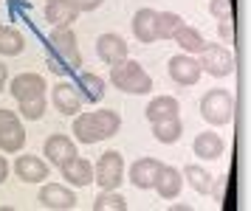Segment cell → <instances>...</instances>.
Wrapping results in <instances>:
<instances>
[{"label":"cell","mask_w":251,"mask_h":211,"mask_svg":"<svg viewBox=\"0 0 251 211\" xmlns=\"http://www.w3.org/2000/svg\"><path fill=\"white\" fill-rule=\"evenodd\" d=\"M170 79L172 82H178V85H195L198 79H201V62L192 59L189 54H181V56H172L170 59Z\"/></svg>","instance_id":"8"},{"label":"cell","mask_w":251,"mask_h":211,"mask_svg":"<svg viewBox=\"0 0 251 211\" xmlns=\"http://www.w3.org/2000/svg\"><path fill=\"white\" fill-rule=\"evenodd\" d=\"M20 116L28 118V121H37L46 116V96H37V99H28V101H20Z\"/></svg>","instance_id":"29"},{"label":"cell","mask_w":251,"mask_h":211,"mask_svg":"<svg viewBox=\"0 0 251 211\" xmlns=\"http://www.w3.org/2000/svg\"><path fill=\"white\" fill-rule=\"evenodd\" d=\"M14 172H17V178L25 180V183H43V180H48V164H43L37 155L17 158Z\"/></svg>","instance_id":"16"},{"label":"cell","mask_w":251,"mask_h":211,"mask_svg":"<svg viewBox=\"0 0 251 211\" xmlns=\"http://www.w3.org/2000/svg\"><path fill=\"white\" fill-rule=\"evenodd\" d=\"M25 48L23 34L12 25H0V54L3 56H17Z\"/></svg>","instance_id":"26"},{"label":"cell","mask_w":251,"mask_h":211,"mask_svg":"<svg viewBox=\"0 0 251 211\" xmlns=\"http://www.w3.org/2000/svg\"><path fill=\"white\" fill-rule=\"evenodd\" d=\"M183 25L181 14L175 11H155V40H172V34Z\"/></svg>","instance_id":"23"},{"label":"cell","mask_w":251,"mask_h":211,"mask_svg":"<svg viewBox=\"0 0 251 211\" xmlns=\"http://www.w3.org/2000/svg\"><path fill=\"white\" fill-rule=\"evenodd\" d=\"M59 172H62V178L68 180V183H74V186H88V183H93L91 161H85V158H79V155H74L71 161H65V164L59 166Z\"/></svg>","instance_id":"15"},{"label":"cell","mask_w":251,"mask_h":211,"mask_svg":"<svg viewBox=\"0 0 251 211\" xmlns=\"http://www.w3.org/2000/svg\"><path fill=\"white\" fill-rule=\"evenodd\" d=\"M217 34H220V40L223 43H231L234 40V28H231V20H220V25H217Z\"/></svg>","instance_id":"33"},{"label":"cell","mask_w":251,"mask_h":211,"mask_svg":"<svg viewBox=\"0 0 251 211\" xmlns=\"http://www.w3.org/2000/svg\"><path fill=\"white\" fill-rule=\"evenodd\" d=\"M209 11L215 20H231V0H212Z\"/></svg>","instance_id":"30"},{"label":"cell","mask_w":251,"mask_h":211,"mask_svg":"<svg viewBox=\"0 0 251 211\" xmlns=\"http://www.w3.org/2000/svg\"><path fill=\"white\" fill-rule=\"evenodd\" d=\"M119 127H122V116L116 110H93V113L76 116L74 135L82 144H99V141L119 133Z\"/></svg>","instance_id":"1"},{"label":"cell","mask_w":251,"mask_h":211,"mask_svg":"<svg viewBox=\"0 0 251 211\" xmlns=\"http://www.w3.org/2000/svg\"><path fill=\"white\" fill-rule=\"evenodd\" d=\"M96 54L102 62L113 68L119 62H125L127 59V43L119 37V34H102L99 40H96Z\"/></svg>","instance_id":"9"},{"label":"cell","mask_w":251,"mask_h":211,"mask_svg":"<svg viewBox=\"0 0 251 211\" xmlns=\"http://www.w3.org/2000/svg\"><path fill=\"white\" fill-rule=\"evenodd\" d=\"M144 113H147L150 124L167 121V118H181V104H178V99H172V96H155V99L147 104Z\"/></svg>","instance_id":"18"},{"label":"cell","mask_w":251,"mask_h":211,"mask_svg":"<svg viewBox=\"0 0 251 211\" xmlns=\"http://www.w3.org/2000/svg\"><path fill=\"white\" fill-rule=\"evenodd\" d=\"M54 107L59 113H65V116H76L82 110V96L76 85H71V82H59L57 88H54Z\"/></svg>","instance_id":"14"},{"label":"cell","mask_w":251,"mask_h":211,"mask_svg":"<svg viewBox=\"0 0 251 211\" xmlns=\"http://www.w3.org/2000/svg\"><path fill=\"white\" fill-rule=\"evenodd\" d=\"M40 206L43 209H57V211H68L76 206V194L65 186H59V183H46L43 189H40Z\"/></svg>","instance_id":"7"},{"label":"cell","mask_w":251,"mask_h":211,"mask_svg":"<svg viewBox=\"0 0 251 211\" xmlns=\"http://www.w3.org/2000/svg\"><path fill=\"white\" fill-rule=\"evenodd\" d=\"M74 155H76V144L71 141L68 135L57 133V135H51V138L46 141V158L51 161V164L62 166V164H65V161H71Z\"/></svg>","instance_id":"17"},{"label":"cell","mask_w":251,"mask_h":211,"mask_svg":"<svg viewBox=\"0 0 251 211\" xmlns=\"http://www.w3.org/2000/svg\"><path fill=\"white\" fill-rule=\"evenodd\" d=\"M76 90H79L82 101L96 104V101H102V96H104V79L91 73V70H85V73H79V79H76Z\"/></svg>","instance_id":"20"},{"label":"cell","mask_w":251,"mask_h":211,"mask_svg":"<svg viewBox=\"0 0 251 211\" xmlns=\"http://www.w3.org/2000/svg\"><path fill=\"white\" fill-rule=\"evenodd\" d=\"M74 3H76V9H79V14H82V11H96L104 0H74Z\"/></svg>","instance_id":"35"},{"label":"cell","mask_w":251,"mask_h":211,"mask_svg":"<svg viewBox=\"0 0 251 211\" xmlns=\"http://www.w3.org/2000/svg\"><path fill=\"white\" fill-rule=\"evenodd\" d=\"M209 194L215 197V203H223V200H226V180L220 178V180H217V186L212 183V189H209Z\"/></svg>","instance_id":"34"},{"label":"cell","mask_w":251,"mask_h":211,"mask_svg":"<svg viewBox=\"0 0 251 211\" xmlns=\"http://www.w3.org/2000/svg\"><path fill=\"white\" fill-rule=\"evenodd\" d=\"M172 40L181 45L183 51H189V54H201V51H203V45H206V40L201 37V31H198V28H192V25H186V23H183L181 28L172 34Z\"/></svg>","instance_id":"22"},{"label":"cell","mask_w":251,"mask_h":211,"mask_svg":"<svg viewBox=\"0 0 251 211\" xmlns=\"http://www.w3.org/2000/svg\"><path fill=\"white\" fill-rule=\"evenodd\" d=\"M133 34L138 43H155V11L138 9L133 14Z\"/></svg>","instance_id":"21"},{"label":"cell","mask_w":251,"mask_h":211,"mask_svg":"<svg viewBox=\"0 0 251 211\" xmlns=\"http://www.w3.org/2000/svg\"><path fill=\"white\" fill-rule=\"evenodd\" d=\"M152 189L158 191L164 200H172V197H178V194H181V189H183V175L175 166L161 164L158 175H155V183H152Z\"/></svg>","instance_id":"12"},{"label":"cell","mask_w":251,"mask_h":211,"mask_svg":"<svg viewBox=\"0 0 251 211\" xmlns=\"http://www.w3.org/2000/svg\"><path fill=\"white\" fill-rule=\"evenodd\" d=\"M110 82L119 90L136 93V96H144V93L152 90V79H150V73L138 65L136 59H125V62H119V65L110 68Z\"/></svg>","instance_id":"2"},{"label":"cell","mask_w":251,"mask_h":211,"mask_svg":"<svg viewBox=\"0 0 251 211\" xmlns=\"http://www.w3.org/2000/svg\"><path fill=\"white\" fill-rule=\"evenodd\" d=\"M14 127H23L20 118H17V113L0 110V133H9V130H14Z\"/></svg>","instance_id":"32"},{"label":"cell","mask_w":251,"mask_h":211,"mask_svg":"<svg viewBox=\"0 0 251 211\" xmlns=\"http://www.w3.org/2000/svg\"><path fill=\"white\" fill-rule=\"evenodd\" d=\"M9 178V164H6V158H0V183Z\"/></svg>","instance_id":"37"},{"label":"cell","mask_w":251,"mask_h":211,"mask_svg":"<svg viewBox=\"0 0 251 211\" xmlns=\"http://www.w3.org/2000/svg\"><path fill=\"white\" fill-rule=\"evenodd\" d=\"M158 169H161L158 158H138L136 164L130 166V183H133L136 189H152Z\"/></svg>","instance_id":"13"},{"label":"cell","mask_w":251,"mask_h":211,"mask_svg":"<svg viewBox=\"0 0 251 211\" xmlns=\"http://www.w3.org/2000/svg\"><path fill=\"white\" fill-rule=\"evenodd\" d=\"M12 96L17 101H28L37 96H46V79L40 73H20L12 79Z\"/></svg>","instance_id":"10"},{"label":"cell","mask_w":251,"mask_h":211,"mask_svg":"<svg viewBox=\"0 0 251 211\" xmlns=\"http://www.w3.org/2000/svg\"><path fill=\"white\" fill-rule=\"evenodd\" d=\"M48 45H51V54L65 59L74 70L82 68V56H79V48H76V34L71 28H54L48 34Z\"/></svg>","instance_id":"6"},{"label":"cell","mask_w":251,"mask_h":211,"mask_svg":"<svg viewBox=\"0 0 251 211\" xmlns=\"http://www.w3.org/2000/svg\"><path fill=\"white\" fill-rule=\"evenodd\" d=\"M195 155L203 158V161H217V158L223 155V149H226V144H223V138L217 133H201L198 138H195Z\"/></svg>","instance_id":"19"},{"label":"cell","mask_w":251,"mask_h":211,"mask_svg":"<svg viewBox=\"0 0 251 211\" xmlns=\"http://www.w3.org/2000/svg\"><path fill=\"white\" fill-rule=\"evenodd\" d=\"M79 9L74 0H48L46 3V20L54 23V28H71V23H76Z\"/></svg>","instance_id":"11"},{"label":"cell","mask_w":251,"mask_h":211,"mask_svg":"<svg viewBox=\"0 0 251 211\" xmlns=\"http://www.w3.org/2000/svg\"><path fill=\"white\" fill-rule=\"evenodd\" d=\"M122 175H125V158L122 152H104L99 155L96 166H93V183H99L102 189H119L122 186Z\"/></svg>","instance_id":"4"},{"label":"cell","mask_w":251,"mask_h":211,"mask_svg":"<svg viewBox=\"0 0 251 211\" xmlns=\"http://www.w3.org/2000/svg\"><path fill=\"white\" fill-rule=\"evenodd\" d=\"M48 68H51L57 76H71V73H74V68H71L65 59H59V56H54V54H48Z\"/></svg>","instance_id":"31"},{"label":"cell","mask_w":251,"mask_h":211,"mask_svg":"<svg viewBox=\"0 0 251 211\" xmlns=\"http://www.w3.org/2000/svg\"><path fill=\"white\" fill-rule=\"evenodd\" d=\"M6 82H9V68H6V65H0V93L6 90Z\"/></svg>","instance_id":"36"},{"label":"cell","mask_w":251,"mask_h":211,"mask_svg":"<svg viewBox=\"0 0 251 211\" xmlns=\"http://www.w3.org/2000/svg\"><path fill=\"white\" fill-rule=\"evenodd\" d=\"M183 180H189V186H192L198 194H209V189H212V183H215V178L206 172L203 166H198V164H189V166L181 172Z\"/></svg>","instance_id":"24"},{"label":"cell","mask_w":251,"mask_h":211,"mask_svg":"<svg viewBox=\"0 0 251 211\" xmlns=\"http://www.w3.org/2000/svg\"><path fill=\"white\" fill-rule=\"evenodd\" d=\"M183 133L181 118H167V121H152V135L161 144H175Z\"/></svg>","instance_id":"25"},{"label":"cell","mask_w":251,"mask_h":211,"mask_svg":"<svg viewBox=\"0 0 251 211\" xmlns=\"http://www.w3.org/2000/svg\"><path fill=\"white\" fill-rule=\"evenodd\" d=\"M201 70H206L209 76L217 79L228 76L234 70V54L220 43H206L203 51H201Z\"/></svg>","instance_id":"5"},{"label":"cell","mask_w":251,"mask_h":211,"mask_svg":"<svg viewBox=\"0 0 251 211\" xmlns=\"http://www.w3.org/2000/svg\"><path fill=\"white\" fill-rule=\"evenodd\" d=\"M93 211H127V200L116 189H102V194L93 200Z\"/></svg>","instance_id":"27"},{"label":"cell","mask_w":251,"mask_h":211,"mask_svg":"<svg viewBox=\"0 0 251 211\" xmlns=\"http://www.w3.org/2000/svg\"><path fill=\"white\" fill-rule=\"evenodd\" d=\"M201 116L212 127H223L234 118V96L223 88L209 90L203 99H201Z\"/></svg>","instance_id":"3"},{"label":"cell","mask_w":251,"mask_h":211,"mask_svg":"<svg viewBox=\"0 0 251 211\" xmlns=\"http://www.w3.org/2000/svg\"><path fill=\"white\" fill-rule=\"evenodd\" d=\"M25 146V130L23 127H14L9 133H0V149L3 152H20Z\"/></svg>","instance_id":"28"}]
</instances>
